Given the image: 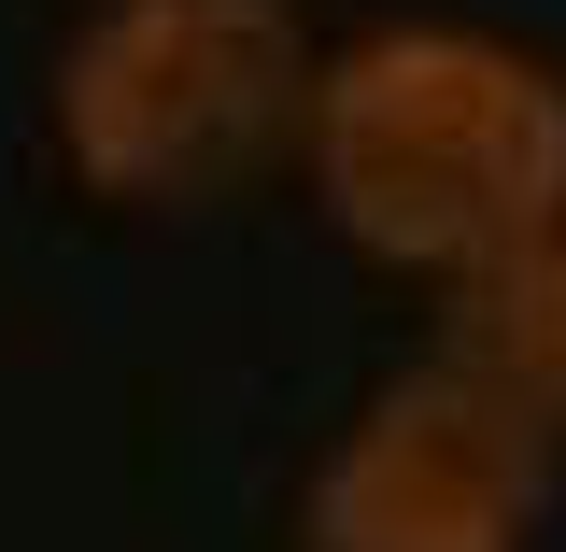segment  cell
<instances>
[{
	"mask_svg": "<svg viewBox=\"0 0 566 552\" xmlns=\"http://www.w3.org/2000/svg\"><path fill=\"white\" fill-rule=\"evenodd\" d=\"M312 199L354 256L468 283L566 227V85L495 29H368L312 85Z\"/></svg>",
	"mask_w": 566,
	"mask_h": 552,
	"instance_id": "cell-1",
	"label": "cell"
},
{
	"mask_svg": "<svg viewBox=\"0 0 566 552\" xmlns=\"http://www.w3.org/2000/svg\"><path fill=\"white\" fill-rule=\"evenodd\" d=\"M297 0H99L57 43V156L128 212H212L312 142Z\"/></svg>",
	"mask_w": 566,
	"mask_h": 552,
	"instance_id": "cell-2",
	"label": "cell"
},
{
	"mask_svg": "<svg viewBox=\"0 0 566 552\" xmlns=\"http://www.w3.org/2000/svg\"><path fill=\"white\" fill-rule=\"evenodd\" d=\"M538 510H553V439L453 368L382 383L312 468V552H524Z\"/></svg>",
	"mask_w": 566,
	"mask_h": 552,
	"instance_id": "cell-3",
	"label": "cell"
},
{
	"mask_svg": "<svg viewBox=\"0 0 566 552\" xmlns=\"http://www.w3.org/2000/svg\"><path fill=\"white\" fill-rule=\"evenodd\" d=\"M424 368L482 383L510 425H538V439L566 454V227L453 283V312H439V354H424Z\"/></svg>",
	"mask_w": 566,
	"mask_h": 552,
	"instance_id": "cell-4",
	"label": "cell"
}]
</instances>
